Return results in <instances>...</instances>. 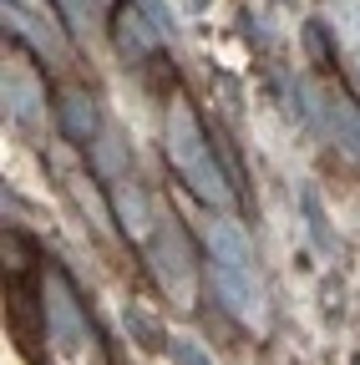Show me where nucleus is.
Instances as JSON below:
<instances>
[{
  "label": "nucleus",
  "instance_id": "nucleus-9",
  "mask_svg": "<svg viewBox=\"0 0 360 365\" xmlns=\"http://www.w3.org/2000/svg\"><path fill=\"white\" fill-rule=\"evenodd\" d=\"M208 254L213 259H229V264H254V249H249V239L239 234L234 223H208Z\"/></svg>",
  "mask_w": 360,
  "mask_h": 365
},
{
  "label": "nucleus",
  "instance_id": "nucleus-12",
  "mask_svg": "<svg viewBox=\"0 0 360 365\" xmlns=\"http://www.w3.org/2000/svg\"><path fill=\"white\" fill-rule=\"evenodd\" d=\"M168 355H173L178 365H208V355H203L193 340H168Z\"/></svg>",
  "mask_w": 360,
  "mask_h": 365
},
{
  "label": "nucleus",
  "instance_id": "nucleus-14",
  "mask_svg": "<svg viewBox=\"0 0 360 365\" xmlns=\"http://www.w3.org/2000/svg\"><path fill=\"white\" fill-rule=\"evenodd\" d=\"M61 6H66L71 16H86V0H61Z\"/></svg>",
  "mask_w": 360,
  "mask_h": 365
},
{
  "label": "nucleus",
  "instance_id": "nucleus-11",
  "mask_svg": "<svg viewBox=\"0 0 360 365\" xmlns=\"http://www.w3.org/2000/svg\"><path fill=\"white\" fill-rule=\"evenodd\" d=\"M299 203H304V218H309V234H314V244H320V249H325V244H330V228H325V213H320V198H314V193H304Z\"/></svg>",
  "mask_w": 360,
  "mask_h": 365
},
{
  "label": "nucleus",
  "instance_id": "nucleus-10",
  "mask_svg": "<svg viewBox=\"0 0 360 365\" xmlns=\"http://www.w3.org/2000/svg\"><path fill=\"white\" fill-rule=\"evenodd\" d=\"M117 46H122L127 56H143V51H153V36H148L143 16L132 11V6H122V11H117Z\"/></svg>",
  "mask_w": 360,
  "mask_h": 365
},
{
  "label": "nucleus",
  "instance_id": "nucleus-1",
  "mask_svg": "<svg viewBox=\"0 0 360 365\" xmlns=\"http://www.w3.org/2000/svg\"><path fill=\"white\" fill-rule=\"evenodd\" d=\"M168 163L183 173V182L203 203L223 208L234 198L229 182H223V173H218V163H213V153H208V143H203V127H198V117H193L188 102H173L168 107Z\"/></svg>",
  "mask_w": 360,
  "mask_h": 365
},
{
  "label": "nucleus",
  "instance_id": "nucleus-6",
  "mask_svg": "<svg viewBox=\"0 0 360 365\" xmlns=\"http://www.w3.org/2000/svg\"><path fill=\"white\" fill-rule=\"evenodd\" d=\"M320 107H325V122H330V132H335V143H340L350 158H360V107H355L350 97H340V91H335V97H325Z\"/></svg>",
  "mask_w": 360,
  "mask_h": 365
},
{
  "label": "nucleus",
  "instance_id": "nucleus-2",
  "mask_svg": "<svg viewBox=\"0 0 360 365\" xmlns=\"http://www.w3.org/2000/svg\"><path fill=\"white\" fill-rule=\"evenodd\" d=\"M46 325H51V345H56L61 360H76V355H86V345H97L92 325H86V314L76 304L71 279L56 274V269H51V279H46Z\"/></svg>",
  "mask_w": 360,
  "mask_h": 365
},
{
  "label": "nucleus",
  "instance_id": "nucleus-8",
  "mask_svg": "<svg viewBox=\"0 0 360 365\" xmlns=\"http://www.w3.org/2000/svg\"><path fill=\"white\" fill-rule=\"evenodd\" d=\"M112 208H117V218H122V223H127L138 239H148L153 208H148V198H143V188H138V182H112Z\"/></svg>",
  "mask_w": 360,
  "mask_h": 365
},
{
  "label": "nucleus",
  "instance_id": "nucleus-13",
  "mask_svg": "<svg viewBox=\"0 0 360 365\" xmlns=\"http://www.w3.org/2000/svg\"><path fill=\"white\" fill-rule=\"evenodd\" d=\"M340 11H345V31L355 41V51H360V0H340Z\"/></svg>",
  "mask_w": 360,
  "mask_h": 365
},
{
  "label": "nucleus",
  "instance_id": "nucleus-5",
  "mask_svg": "<svg viewBox=\"0 0 360 365\" xmlns=\"http://www.w3.org/2000/svg\"><path fill=\"white\" fill-rule=\"evenodd\" d=\"M6 112L16 117V122H36L41 117V81L11 56L6 61Z\"/></svg>",
  "mask_w": 360,
  "mask_h": 365
},
{
  "label": "nucleus",
  "instance_id": "nucleus-3",
  "mask_svg": "<svg viewBox=\"0 0 360 365\" xmlns=\"http://www.w3.org/2000/svg\"><path fill=\"white\" fill-rule=\"evenodd\" d=\"M148 259L158 269V279L168 294L178 299H188V279H193V254H188V239H183V228L178 223H163L158 228V239L148 244Z\"/></svg>",
  "mask_w": 360,
  "mask_h": 365
},
{
  "label": "nucleus",
  "instance_id": "nucleus-15",
  "mask_svg": "<svg viewBox=\"0 0 360 365\" xmlns=\"http://www.w3.org/2000/svg\"><path fill=\"white\" fill-rule=\"evenodd\" d=\"M355 365H360V360H355Z\"/></svg>",
  "mask_w": 360,
  "mask_h": 365
},
{
  "label": "nucleus",
  "instance_id": "nucleus-4",
  "mask_svg": "<svg viewBox=\"0 0 360 365\" xmlns=\"http://www.w3.org/2000/svg\"><path fill=\"white\" fill-rule=\"evenodd\" d=\"M208 279H213V294L229 304L239 319H254V314H259V279H254V264L208 259Z\"/></svg>",
  "mask_w": 360,
  "mask_h": 365
},
{
  "label": "nucleus",
  "instance_id": "nucleus-7",
  "mask_svg": "<svg viewBox=\"0 0 360 365\" xmlns=\"http://www.w3.org/2000/svg\"><path fill=\"white\" fill-rule=\"evenodd\" d=\"M56 117H61V132L71 143H92L97 137V107H92V97H81V91H66Z\"/></svg>",
  "mask_w": 360,
  "mask_h": 365
}]
</instances>
